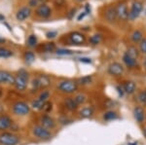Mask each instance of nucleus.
Segmentation results:
<instances>
[{
    "instance_id": "42",
    "label": "nucleus",
    "mask_w": 146,
    "mask_h": 145,
    "mask_svg": "<svg viewBox=\"0 0 146 145\" xmlns=\"http://www.w3.org/2000/svg\"><path fill=\"white\" fill-rule=\"evenodd\" d=\"M85 11H86L87 13H88V15L91 13L92 9H91V5H90V4H89V3H87L86 5H85Z\"/></svg>"
},
{
    "instance_id": "14",
    "label": "nucleus",
    "mask_w": 146,
    "mask_h": 145,
    "mask_svg": "<svg viewBox=\"0 0 146 145\" xmlns=\"http://www.w3.org/2000/svg\"><path fill=\"white\" fill-rule=\"evenodd\" d=\"M35 13L38 17L42 18V19H47L51 16L52 14V10L51 8L46 4H40V5L37 7L36 10H35Z\"/></svg>"
},
{
    "instance_id": "24",
    "label": "nucleus",
    "mask_w": 146,
    "mask_h": 145,
    "mask_svg": "<svg viewBox=\"0 0 146 145\" xmlns=\"http://www.w3.org/2000/svg\"><path fill=\"white\" fill-rule=\"evenodd\" d=\"M118 118V114H117L116 111H113V110H108V111H105L102 115V119L104 121H113V120H116Z\"/></svg>"
},
{
    "instance_id": "15",
    "label": "nucleus",
    "mask_w": 146,
    "mask_h": 145,
    "mask_svg": "<svg viewBox=\"0 0 146 145\" xmlns=\"http://www.w3.org/2000/svg\"><path fill=\"white\" fill-rule=\"evenodd\" d=\"M133 117H135V121L138 124L144 123V121H145V110L143 109L142 106H140V105L135 106L133 110Z\"/></svg>"
},
{
    "instance_id": "11",
    "label": "nucleus",
    "mask_w": 146,
    "mask_h": 145,
    "mask_svg": "<svg viewBox=\"0 0 146 145\" xmlns=\"http://www.w3.org/2000/svg\"><path fill=\"white\" fill-rule=\"evenodd\" d=\"M122 60H123L125 66L128 67L129 69H133V68H135V67H137V58L131 57V56L127 52L124 53L123 57H122Z\"/></svg>"
},
{
    "instance_id": "22",
    "label": "nucleus",
    "mask_w": 146,
    "mask_h": 145,
    "mask_svg": "<svg viewBox=\"0 0 146 145\" xmlns=\"http://www.w3.org/2000/svg\"><path fill=\"white\" fill-rule=\"evenodd\" d=\"M95 113V110L92 106H86V107H83L81 110L79 111V116L80 118L82 119H88V118H91L92 116L94 115Z\"/></svg>"
},
{
    "instance_id": "31",
    "label": "nucleus",
    "mask_w": 146,
    "mask_h": 145,
    "mask_svg": "<svg viewBox=\"0 0 146 145\" xmlns=\"http://www.w3.org/2000/svg\"><path fill=\"white\" fill-rule=\"evenodd\" d=\"M127 53L129 54V55H131V57H133V58H137L138 56H139V51H138L137 48H136V47H135V46L129 47V49H128V51H127Z\"/></svg>"
},
{
    "instance_id": "18",
    "label": "nucleus",
    "mask_w": 146,
    "mask_h": 145,
    "mask_svg": "<svg viewBox=\"0 0 146 145\" xmlns=\"http://www.w3.org/2000/svg\"><path fill=\"white\" fill-rule=\"evenodd\" d=\"M31 15V10L28 7H23L22 9L18 11L17 15H16V18H17L18 21L20 22H23L25 20H27V18H29V16Z\"/></svg>"
},
{
    "instance_id": "30",
    "label": "nucleus",
    "mask_w": 146,
    "mask_h": 145,
    "mask_svg": "<svg viewBox=\"0 0 146 145\" xmlns=\"http://www.w3.org/2000/svg\"><path fill=\"white\" fill-rule=\"evenodd\" d=\"M36 45H37V37H36V35H34V34L29 35V36H28V38H27V46L33 48V47H35Z\"/></svg>"
},
{
    "instance_id": "41",
    "label": "nucleus",
    "mask_w": 146,
    "mask_h": 145,
    "mask_svg": "<svg viewBox=\"0 0 146 145\" xmlns=\"http://www.w3.org/2000/svg\"><path fill=\"white\" fill-rule=\"evenodd\" d=\"M39 4L40 3L37 1V0H30V1H29V5L31 7H38Z\"/></svg>"
},
{
    "instance_id": "47",
    "label": "nucleus",
    "mask_w": 146,
    "mask_h": 145,
    "mask_svg": "<svg viewBox=\"0 0 146 145\" xmlns=\"http://www.w3.org/2000/svg\"><path fill=\"white\" fill-rule=\"evenodd\" d=\"M143 64H144V67L146 68V58H144V62H143Z\"/></svg>"
},
{
    "instance_id": "2",
    "label": "nucleus",
    "mask_w": 146,
    "mask_h": 145,
    "mask_svg": "<svg viewBox=\"0 0 146 145\" xmlns=\"http://www.w3.org/2000/svg\"><path fill=\"white\" fill-rule=\"evenodd\" d=\"M28 72L25 71V69H22L19 71L17 77L15 80V86L19 91H25L28 85Z\"/></svg>"
},
{
    "instance_id": "45",
    "label": "nucleus",
    "mask_w": 146,
    "mask_h": 145,
    "mask_svg": "<svg viewBox=\"0 0 146 145\" xmlns=\"http://www.w3.org/2000/svg\"><path fill=\"white\" fill-rule=\"evenodd\" d=\"M4 19H5V18H4L3 16H1V15H0V21H4Z\"/></svg>"
},
{
    "instance_id": "13",
    "label": "nucleus",
    "mask_w": 146,
    "mask_h": 145,
    "mask_svg": "<svg viewBox=\"0 0 146 145\" xmlns=\"http://www.w3.org/2000/svg\"><path fill=\"white\" fill-rule=\"evenodd\" d=\"M104 19L106 20V22L111 23L116 22V20L118 19V17H117L116 7H113V6L107 7L104 12Z\"/></svg>"
},
{
    "instance_id": "40",
    "label": "nucleus",
    "mask_w": 146,
    "mask_h": 145,
    "mask_svg": "<svg viewBox=\"0 0 146 145\" xmlns=\"http://www.w3.org/2000/svg\"><path fill=\"white\" fill-rule=\"evenodd\" d=\"M79 60L83 64H92V60L90 58H79Z\"/></svg>"
},
{
    "instance_id": "49",
    "label": "nucleus",
    "mask_w": 146,
    "mask_h": 145,
    "mask_svg": "<svg viewBox=\"0 0 146 145\" xmlns=\"http://www.w3.org/2000/svg\"><path fill=\"white\" fill-rule=\"evenodd\" d=\"M0 95H1V91H0Z\"/></svg>"
},
{
    "instance_id": "33",
    "label": "nucleus",
    "mask_w": 146,
    "mask_h": 145,
    "mask_svg": "<svg viewBox=\"0 0 146 145\" xmlns=\"http://www.w3.org/2000/svg\"><path fill=\"white\" fill-rule=\"evenodd\" d=\"M56 53L60 56H70V55H73V54H74L73 51L68 50V49H58Z\"/></svg>"
},
{
    "instance_id": "9",
    "label": "nucleus",
    "mask_w": 146,
    "mask_h": 145,
    "mask_svg": "<svg viewBox=\"0 0 146 145\" xmlns=\"http://www.w3.org/2000/svg\"><path fill=\"white\" fill-rule=\"evenodd\" d=\"M142 4L138 1H135L131 5V10L129 11V21H135L136 18L139 17L141 11H142Z\"/></svg>"
},
{
    "instance_id": "6",
    "label": "nucleus",
    "mask_w": 146,
    "mask_h": 145,
    "mask_svg": "<svg viewBox=\"0 0 146 145\" xmlns=\"http://www.w3.org/2000/svg\"><path fill=\"white\" fill-rule=\"evenodd\" d=\"M107 72L113 77H121L125 72V67L118 62H114L108 65Z\"/></svg>"
},
{
    "instance_id": "19",
    "label": "nucleus",
    "mask_w": 146,
    "mask_h": 145,
    "mask_svg": "<svg viewBox=\"0 0 146 145\" xmlns=\"http://www.w3.org/2000/svg\"><path fill=\"white\" fill-rule=\"evenodd\" d=\"M123 88H124L125 93L129 95H133V93L136 92V84L133 81H131V80L125 82L123 84Z\"/></svg>"
},
{
    "instance_id": "16",
    "label": "nucleus",
    "mask_w": 146,
    "mask_h": 145,
    "mask_svg": "<svg viewBox=\"0 0 146 145\" xmlns=\"http://www.w3.org/2000/svg\"><path fill=\"white\" fill-rule=\"evenodd\" d=\"M16 77H14L10 72L5 70H0V84H15Z\"/></svg>"
},
{
    "instance_id": "3",
    "label": "nucleus",
    "mask_w": 146,
    "mask_h": 145,
    "mask_svg": "<svg viewBox=\"0 0 146 145\" xmlns=\"http://www.w3.org/2000/svg\"><path fill=\"white\" fill-rule=\"evenodd\" d=\"M32 134L34 136H36L37 138L42 139V140H50L52 137L51 132L48 128H44L43 126H35L32 128Z\"/></svg>"
},
{
    "instance_id": "27",
    "label": "nucleus",
    "mask_w": 146,
    "mask_h": 145,
    "mask_svg": "<svg viewBox=\"0 0 146 145\" xmlns=\"http://www.w3.org/2000/svg\"><path fill=\"white\" fill-rule=\"evenodd\" d=\"M74 99H75V101L78 103V105H81V104H84L85 102L87 101V99H88V97H87L86 93H77V95L74 97Z\"/></svg>"
},
{
    "instance_id": "17",
    "label": "nucleus",
    "mask_w": 146,
    "mask_h": 145,
    "mask_svg": "<svg viewBox=\"0 0 146 145\" xmlns=\"http://www.w3.org/2000/svg\"><path fill=\"white\" fill-rule=\"evenodd\" d=\"M40 123H41V126H43L44 128H54L56 127V122L51 116L49 115H43L40 119Z\"/></svg>"
},
{
    "instance_id": "1",
    "label": "nucleus",
    "mask_w": 146,
    "mask_h": 145,
    "mask_svg": "<svg viewBox=\"0 0 146 145\" xmlns=\"http://www.w3.org/2000/svg\"><path fill=\"white\" fill-rule=\"evenodd\" d=\"M56 88L62 93L71 95V93H74L78 91V84H77V82L72 80H63L58 82Z\"/></svg>"
},
{
    "instance_id": "46",
    "label": "nucleus",
    "mask_w": 146,
    "mask_h": 145,
    "mask_svg": "<svg viewBox=\"0 0 146 145\" xmlns=\"http://www.w3.org/2000/svg\"><path fill=\"white\" fill-rule=\"evenodd\" d=\"M4 41H5V39H3V38L0 37V43H2V42H4Z\"/></svg>"
},
{
    "instance_id": "32",
    "label": "nucleus",
    "mask_w": 146,
    "mask_h": 145,
    "mask_svg": "<svg viewBox=\"0 0 146 145\" xmlns=\"http://www.w3.org/2000/svg\"><path fill=\"white\" fill-rule=\"evenodd\" d=\"M25 60L27 64H31V62H34L35 60V55L33 52H30V51H27L25 54Z\"/></svg>"
},
{
    "instance_id": "43",
    "label": "nucleus",
    "mask_w": 146,
    "mask_h": 145,
    "mask_svg": "<svg viewBox=\"0 0 146 145\" xmlns=\"http://www.w3.org/2000/svg\"><path fill=\"white\" fill-rule=\"evenodd\" d=\"M143 134H144V136L146 137V126L143 128Z\"/></svg>"
},
{
    "instance_id": "10",
    "label": "nucleus",
    "mask_w": 146,
    "mask_h": 145,
    "mask_svg": "<svg viewBox=\"0 0 146 145\" xmlns=\"http://www.w3.org/2000/svg\"><path fill=\"white\" fill-rule=\"evenodd\" d=\"M69 40L73 45H82L86 42V36L79 31H73L69 33Z\"/></svg>"
},
{
    "instance_id": "20",
    "label": "nucleus",
    "mask_w": 146,
    "mask_h": 145,
    "mask_svg": "<svg viewBox=\"0 0 146 145\" xmlns=\"http://www.w3.org/2000/svg\"><path fill=\"white\" fill-rule=\"evenodd\" d=\"M12 125H13V121H12L10 117H8L7 115L0 116V130H7V128H11Z\"/></svg>"
},
{
    "instance_id": "29",
    "label": "nucleus",
    "mask_w": 146,
    "mask_h": 145,
    "mask_svg": "<svg viewBox=\"0 0 146 145\" xmlns=\"http://www.w3.org/2000/svg\"><path fill=\"white\" fill-rule=\"evenodd\" d=\"M136 100L142 105L146 104V89L145 90L140 91V92L137 93V95H136Z\"/></svg>"
},
{
    "instance_id": "35",
    "label": "nucleus",
    "mask_w": 146,
    "mask_h": 145,
    "mask_svg": "<svg viewBox=\"0 0 146 145\" xmlns=\"http://www.w3.org/2000/svg\"><path fill=\"white\" fill-rule=\"evenodd\" d=\"M139 51L146 55V38H143V40L139 43Z\"/></svg>"
},
{
    "instance_id": "44",
    "label": "nucleus",
    "mask_w": 146,
    "mask_h": 145,
    "mask_svg": "<svg viewBox=\"0 0 146 145\" xmlns=\"http://www.w3.org/2000/svg\"><path fill=\"white\" fill-rule=\"evenodd\" d=\"M37 1H38L39 3H42V4H44V2H46L47 0H37Z\"/></svg>"
},
{
    "instance_id": "36",
    "label": "nucleus",
    "mask_w": 146,
    "mask_h": 145,
    "mask_svg": "<svg viewBox=\"0 0 146 145\" xmlns=\"http://www.w3.org/2000/svg\"><path fill=\"white\" fill-rule=\"evenodd\" d=\"M42 110L44 112H50L52 110V103L49 101H47L45 104H44L43 108H42Z\"/></svg>"
},
{
    "instance_id": "4",
    "label": "nucleus",
    "mask_w": 146,
    "mask_h": 145,
    "mask_svg": "<svg viewBox=\"0 0 146 145\" xmlns=\"http://www.w3.org/2000/svg\"><path fill=\"white\" fill-rule=\"evenodd\" d=\"M20 142V137L12 132H3L0 134V143L2 145H17Z\"/></svg>"
},
{
    "instance_id": "48",
    "label": "nucleus",
    "mask_w": 146,
    "mask_h": 145,
    "mask_svg": "<svg viewBox=\"0 0 146 145\" xmlns=\"http://www.w3.org/2000/svg\"><path fill=\"white\" fill-rule=\"evenodd\" d=\"M77 2H83V1H85V0H76Z\"/></svg>"
},
{
    "instance_id": "25",
    "label": "nucleus",
    "mask_w": 146,
    "mask_h": 145,
    "mask_svg": "<svg viewBox=\"0 0 146 145\" xmlns=\"http://www.w3.org/2000/svg\"><path fill=\"white\" fill-rule=\"evenodd\" d=\"M93 76L92 75H86V76H83L81 78H79L77 80V84L80 86H89L93 83Z\"/></svg>"
},
{
    "instance_id": "7",
    "label": "nucleus",
    "mask_w": 146,
    "mask_h": 145,
    "mask_svg": "<svg viewBox=\"0 0 146 145\" xmlns=\"http://www.w3.org/2000/svg\"><path fill=\"white\" fill-rule=\"evenodd\" d=\"M29 111H30L29 105L23 101H18L13 105V112L16 115L25 116L29 113Z\"/></svg>"
},
{
    "instance_id": "28",
    "label": "nucleus",
    "mask_w": 146,
    "mask_h": 145,
    "mask_svg": "<svg viewBox=\"0 0 146 145\" xmlns=\"http://www.w3.org/2000/svg\"><path fill=\"white\" fill-rule=\"evenodd\" d=\"M89 41H90V43L92 44V45H94V46L98 45V44L102 41V35H101V34L92 35V36L90 37V39H89Z\"/></svg>"
},
{
    "instance_id": "8",
    "label": "nucleus",
    "mask_w": 146,
    "mask_h": 145,
    "mask_svg": "<svg viewBox=\"0 0 146 145\" xmlns=\"http://www.w3.org/2000/svg\"><path fill=\"white\" fill-rule=\"evenodd\" d=\"M50 83H51V80L48 76L40 75L33 79V81H32V86H33V88H35L36 90H38V89H43V88L48 87V86L50 85Z\"/></svg>"
},
{
    "instance_id": "21",
    "label": "nucleus",
    "mask_w": 146,
    "mask_h": 145,
    "mask_svg": "<svg viewBox=\"0 0 146 145\" xmlns=\"http://www.w3.org/2000/svg\"><path fill=\"white\" fill-rule=\"evenodd\" d=\"M63 104H64L65 108L69 111L77 110V108H78V106H79L78 103L75 101L74 97H67V99H65L64 101H63Z\"/></svg>"
},
{
    "instance_id": "12",
    "label": "nucleus",
    "mask_w": 146,
    "mask_h": 145,
    "mask_svg": "<svg viewBox=\"0 0 146 145\" xmlns=\"http://www.w3.org/2000/svg\"><path fill=\"white\" fill-rule=\"evenodd\" d=\"M116 11H117V17L119 20L121 21H127L129 20V11L128 7L125 3H119L116 6Z\"/></svg>"
},
{
    "instance_id": "38",
    "label": "nucleus",
    "mask_w": 146,
    "mask_h": 145,
    "mask_svg": "<svg viewBox=\"0 0 146 145\" xmlns=\"http://www.w3.org/2000/svg\"><path fill=\"white\" fill-rule=\"evenodd\" d=\"M56 35H58V32L56 31H49V32H47L46 36L48 37L49 39H52V38H55Z\"/></svg>"
},
{
    "instance_id": "50",
    "label": "nucleus",
    "mask_w": 146,
    "mask_h": 145,
    "mask_svg": "<svg viewBox=\"0 0 146 145\" xmlns=\"http://www.w3.org/2000/svg\"><path fill=\"white\" fill-rule=\"evenodd\" d=\"M145 14H146V13H145Z\"/></svg>"
},
{
    "instance_id": "26",
    "label": "nucleus",
    "mask_w": 146,
    "mask_h": 145,
    "mask_svg": "<svg viewBox=\"0 0 146 145\" xmlns=\"http://www.w3.org/2000/svg\"><path fill=\"white\" fill-rule=\"evenodd\" d=\"M41 50L44 53H53L56 51V45L53 42H49V43H44V45L41 46Z\"/></svg>"
},
{
    "instance_id": "39",
    "label": "nucleus",
    "mask_w": 146,
    "mask_h": 145,
    "mask_svg": "<svg viewBox=\"0 0 146 145\" xmlns=\"http://www.w3.org/2000/svg\"><path fill=\"white\" fill-rule=\"evenodd\" d=\"M87 15H88V13H87V12L84 10V11L82 12V13L78 16V18H77V21H78V22H81V20H83V19H84L85 17H86Z\"/></svg>"
},
{
    "instance_id": "23",
    "label": "nucleus",
    "mask_w": 146,
    "mask_h": 145,
    "mask_svg": "<svg viewBox=\"0 0 146 145\" xmlns=\"http://www.w3.org/2000/svg\"><path fill=\"white\" fill-rule=\"evenodd\" d=\"M131 40L135 44L140 43V42L143 40V33L138 29L135 30V31L131 34Z\"/></svg>"
},
{
    "instance_id": "34",
    "label": "nucleus",
    "mask_w": 146,
    "mask_h": 145,
    "mask_svg": "<svg viewBox=\"0 0 146 145\" xmlns=\"http://www.w3.org/2000/svg\"><path fill=\"white\" fill-rule=\"evenodd\" d=\"M13 55L10 50L5 48H0V58H9Z\"/></svg>"
},
{
    "instance_id": "5",
    "label": "nucleus",
    "mask_w": 146,
    "mask_h": 145,
    "mask_svg": "<svg viewBox=\"0 0 146 145\" xmlns=\"http://www.w3.org/2000/svg\"><path fill=\"white\" fill-rule=\"evenodd\" d=\"M49 97H50V92H48V91H43V92L39 95V97L32 101V104H31L32 108L36 109V110H42L44 104L48 101Z\"/></svg>"
},
{
    "instance_id": "37",
    "label": "nucleus",
    "mask_w": 146,
    "mask_h": 145,
    "mask_svg": "<svg viewBox=\"0 0 146 145\" xmlns=\"http://www.w3.org/2000/svg\"><path fill=\"white\" fill-rule=\"evenodd\" d=\"M116 90L118 91V93L119 95H121V97H123L124 93H125V91H124V88H123V85H117L116 86Z\"/></svg>"
}]
</instances>
